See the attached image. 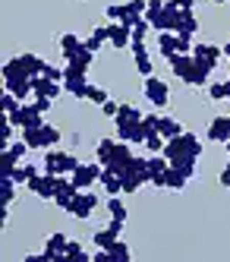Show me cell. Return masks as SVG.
<instances>
[{"label":"cell","mask_w":230,"mask_h":262,"mask_svg":"<svg viewBox=\"0 0 230 262\" xmlns=\"http://www.w3.org/2000/svg\"><path fill=\"white\" fill-rule=\"evenodd\" d=\"M167 161H170V167H177V171L186 177V180H196L199 177V155H202V139L196 136V133H186L183 136H177V139H167V145H164V152H161Z\"/></svg>","instance_id":"6da1fadb"},{"label":"cell","mask_w":230,"mask_h":262,"mask_svg":"<svg viewBox=\"0 0 230 262\" xmlns=\"http://www.w3.org/2000/svg\"><path fill=\"white\" fill-rule=\"evenodd\" d=\"M167 63H170V70L177 73V79H183L186 85H205L208 82V76H212V67H205V63H199L196 60V54H170L167 57Z\"/></svg>","instance_id":"7a4b0ae2"},{"label":"cell","mask_w":230,"mask_h":262,"mask_svg":"<svg viewBox=\"0 0 230 262\" xmlns=\"http://www.w3.org/2000/svg\"><path fill=\"white\" fill-rule=\"evenodd\" d=\"M19 133H22V139L29 142L32 152H48V148H57L60 139H63L60 126H51V123L38 126V129H19Z\"/></svg>","instance_id":"3957f363"},{"label":"cell","mask_w":230,"mask_h":262,"mask_svg":"<svg viewBox=\"0 0 230 262\" xmlns=\"http://www.w3.org/2000/svg\"><path fill=\"white\" fill-rule=\"evenodd\" d=\"M79 171V158L70 155V152H60V148H48L44 152V174H73Z\"/></svg>","instance_id":"277c9868"},{"label":"cell","mask_w":230,"mask_h":262,"mask_svg":"<svg viewBox=\"0 0 230 262\" xmlns=\"http://www.w3.org/2000/svg\"><path fill=\"white\" fill-rule=\"evenodd\" d=\"M7 120L16 123L19 129H38V126H44V114L35 107V101L32 104H22L19 111H13V114H7Z\"/></svg>","instance_id":"5b68a950"},{"label":"cell","mask_w":230,"mask_h":262,"mask_svg":"<svg viewBox=\"0 0 230 262\" xmlns=\"http://www.w3.org/2000/svg\"><path fill=\"white\" fill-rule=\"evenodd\" d=\"M129 161H132V148H129V142L117 139V142H113V148H110V155L104 158V167H107V171H113V174H123L126 167H129Z\"/></svg>","instance_id":"8992f818"},{"label":"cell","mask_w":230,"mask_h":262,"mask_svg":"<svg viewBox=\"0 0 230 262\" xmlns=\"http://www.w3.org/2000/svg\"><path fill=\"white\" fill-rule=\"evenodd\" d=\"M142 89H145L148 104H155V107H167V104H170V85H167L164 79H158V76H145Z\"/></svg>","instance_id":"52a82bcc"},{"label":"cell","mask_w":230,"mask_h":262,"mask_svg":"<svg viewBox=\"0 0 230 262\" xmlns=\"http://www.w3.org/2000/svg\"><path fill=\"white\" fill-rule=\"evenodd\" d=\"M98 205H101V202H98V196H95L91 190H79V196L73 199V205H70L66 212H70L73 218H79V221H88V218L95 215V209H98Z\"/></svg>","instance_id":"ba28073f"},{"label":"cell","mask_w":230,"mask_h":262,"mask_svg":"<svg viewBox=\"0 0 230 262\" xmlns=\"http://www.w3.org/2000/svg\"><path fill=\"white\" fill-rule=\"evenodd\" d=\"M101 174H104V164L101 161H91V164H79V171H73L70 180L79 186V190H91L95 180H101Z\"/></svg>","instance_id":"9c48e42d"},{"label":"cell","mask_w":230,"mask_h":262,"mask_svg":"<svg viewBox=\"0 0 230 262\" xmlns=\"http://www.w3.org/2000/svg\"><path fill=\"white\" fill-rule=\"evenodd\" d=\"M76 196H79V186H76L66 174H57V196H54V202L66 212L70 205H73V199H76Z\"/></svg>","instance_id":"30bf717a"},{"label":"cell","mask_w":230,"mask_h":262,"mask_svg":"<svg viewBox=\"0 0 230 262\" xmlns=\"http://www.w3.org/2000/svg\"><path fill=\"white\" fill-rule=\"evenodd\" d=\"M85 89H88V79H85V73L79 70H63V92L73 98H85Z\"/></svg>","instance_id":"8fae6325"},{"label":"cell","mask_w":230,"mask_h":262,"mask_svg":"<svg viewBox=\"0 0 230 262\" xmlns=\"http://www.w3.org/2000/svg\"><path fill=\"white\" fill-rule=\"evenodd\" d=\"M151 183H155V186H161V190H174V193H183L186 190V177L177 171V167H167V171L164 174H158V177H151Z\"/></svg>","instance_id":"7c38bea8"},{"label":"cell","mask_w":230,"mask_h":262,"mask_svg":"<svg viewBox=\"0 0 230 262\" xmlns=\"http://www.w3.org/2000/svg\"><path fill=\"white\" fill-rule=\"evenodd\" d=\"M32 92H35V98L54 101V98L63 92V82H54V79H48V76H35V79H32Z\"/></svg>","instance_id":"4fadbf2b"},{"label":"cell","mask_w":230,"mask_h":262,"mask_svg":"<svg viewBox=\"0 0 230 262\" xmlns=\"http://www.w3.org/2000/svg\"><path fill=\"white\" fill-rule=\"evenodd\" d=\"M120 177H123V193H139L145 183H151V174L139 171V167H126Z\"/></svg>","instance_id":"5bb4252c"},{"label":"cell","mask_w":230,"mask_h":262,"mask_svg":"<svg viewBox=\"0 0 230 262\" xmlns=\"http://www.w3.org/2000/svg\"><path fill=\"white\" fill-rule=\"evenodd\" d=\"M66 247H70V237H66V234H51L48 243H44L48 262H63V259H66Z\"/></svg>","instance_id":"9a60e30c"},{"label":"cell","mask_w":230,"mask_h":262,"mask_svg":"<svg viewBox=\"0 0 230 262\" xmlns=\"http://www.w3.org/2000/svg\"><path fill=\"white\" fill-rule=\"evenodd\" d=\"M193 54H196V60H199V63L212 67V70H215V67L221 63V57H224V51H221L218 45H196V51H193Z\"/></svg>","instance_id":"2e32d148"},{"label":"cell","mask_w":230,"mask_h":262,"mask_svg":"<svg viewBox=\"0 0 230 262\" xmlns=\"http://www.w3.org/2000/svg\"><path fill=\"white\" fill-rule=\"evenodd\" d=\"M91 63H95V51H88L85 45L76 51V54H70V57H66V67L70 70H79V73H88Z\"/></svg>","instance_id":"e0dca14e"},{"label":"cell","mask_w":230,"mask_h":262,"mask_svg":"<svg viewBox=\"0 0 230 262\" xmlns=\"http://www.w3.org/2000/svg\"><path fill=\"white\" fill-rule=\"evenodd\" d=\"M208 139L212 142H230V117H215L208 123Z\"/></svg>","instance_id":"ac0fdd59"},{"label":"cell","mask_w":230,"mask_h":262,"mask_svg":"<svg viewBox=\"0 0 230 262\" xmlns=\"http://www.w3.org/2000/svg\"><path fill=\"white\" fill-rule=\"evenodd\" d=\"M16 60H19V67H22L32 79H35V76H41L44 67H48V60H41L38 54H16Z\"/></svg>","instance_id":"d6986e66"},{"label":"cell","mask_w":230,"mask_h":262,"mask_svg":"<svg viewBox=\"0 0 230 262\" xmlns=\"http://www.w3.org/2000/svg\"><path fill=\"white\" fill-rule=\"evenodd\" d=\"M110 45H113V48H126V45H132V29L123 26V23H110Z\"/></svg>","instance_id":"ffe728a7"},{"label":"cell","mask_w":230,"mask_h":262,"mask_svg":"<svg viewBox=\"0 0 230 262\" xmlns=\"http://www.w3.org/2000/svg\"><path fill=\"white\" fill-rule=\"evenodd\" d=\"M158 133H161L164 139H177V136H183V133H186V126H183L177 117H161V123H158Z\"/></svg>","instance_id":"44dd1931"},{"label":"cell","mask_w":230,"mask_h":262,"mask_svg":"<svg viewBox=\"0 0 230 262\" xmlns=\"http://www.w3.org/2000/svg\"><path fill=\"white\" fill-rule=\"evenodd\" d=\"M199 32V16H196V10H183V16H180V26H177V35H193Z\"/></svg>","instance_id":"7402d4cb"},{"label":"cell","mask_w":230,"mask_h":262,"mask_svg":"<svg viewBox=\"0 0 230 262\" xmlns=\"http://www.w3.org/2000/svg\"><path fill=\"white\" fill-rule=\"evenodd\" d=\"M4 85H7V92H13L19 101H26L29 95H35V92H32V79H4Z\"/></svg>","instance_id":"603a6c76"},{"label":"cell","mask_w":230,"mask_h":262,"mask_svg":"<svg viewBox=\"0 0 230 262\" xmlns=\"http://www.w3.org/2000/svg\"><path fill=\"white\" fill-rule=\"evenodd\" d=\"M107 41H110V26H101V29H95V32H91V38L85 41V48L98 54V51H101Z\"/></svg>","instance_id":"cb8c5ba5"},{"label":"cell","mask_w":230,"mask_h":262,"mask_svg":"<svg viewBox=\"0 0 230 262\" xmlns=\"http://www.w3.org/2000/svg\"><path fill=\"white\" fill-rule=\"evenodd\" d=\"M158 48H161V54H164V60L170 57V54H177V51H180V38H177V32H161Z\"/></svg>","instance_id":"d4e9b609"},{"label":"cell","mask_w":230,"mask_h":262,"mask_svg":"<svg viewBox=\"0 0 230 262\" xmlns=\"http://www.w3.org/2000/svg\"><path fill=\"white\" fill-rule=\"evenodd\" d=\"M101 183H104V190H107L110 196H120V193H123V177L113 174V171H107V167H104V174H101Z\"/></svg>","instance_id":"484cf974"},{"label":"cell","mask_w":230,"mask_h":262,"mask_svg":"<svg viewBox=\"0 0 230 262\" xmlns=\"http://www.w3.org/2000/svg\"><path fill=\"white\" fill-rule=\"evenodd\" d=\"M16 186H19V183H16L13 177H7V174L0 177V205H13V199H16Z\"/></svg>","instance_id":"4316f807"},{"label":"cell","mask_w":230,"mask_h":262,"mask_svg":"<svg viewBox=\"0 0 230 262\" xmlns=\"http://www.w3.org/2000/svg\"><path fill=\"white\" fill-rule=\"evenodd\" d=\"M85 41H79V35H73V32H63L60 35V48H63V57H70V54H76Z\"/></svg>","instance_id":"83f0119b"},{"label":"cell","mask_w":230,"mask_h":262,"mask_svg":"<svg viewBox=\"0 0 230 262\" xmlns=\"http://www.w3.org/2000/svg\"><path fill=\"white\" fill-rule=\"evenodd\" d=\"M107 253H110V262H129L132 256H129V247L123 240H113L110 247H107Z\"/></svg>","instance_id":"f1b7e54d"},{"label":"cell","mask_w":230,"mask_h":262,"mask_svg":"<svg viewBox=\"0 0 230 262\" xmlns=\"http://www.w3.org/2000/svg\"><path fill=\"white\" fill-rule=\"evenodd\" d=\"M85 101H95V104H107L110 101V95L101 89V85H91L88 82V89H85Z\"/></svg>","instance_id":"f546056e"},{"label":"cell","mask_w":230,"mask_h":262,"mask_svg":"<svg viewBox=\"0 0 230 262\" xmlns=\"http://www.w3.org/2000/svg\"><path fill=\"white\" fill-rule=\"evenodd\" d=\"M167 167H170V161H167L164 155H151V158H148V174H151V177H158V174H164Z\"/></svg>","instance_id":"4dcf8cb0"},{"label":"cell","mask_w":230,"mask_h":262,"mask_svg":"<svg viewBox=\"0 0 230 262\" xmlns=\"http://www.w3.org/2000/svg\"><path fill=\"white\" fill-rule=\"evenodd\" d=\"M164 145H167V139L161 136V133H151V136H145V148L151 155H161L164 152Z\"/></svg>","instance_id":"1f68e13d"},{"label":"cell","mask_w":230,"mask_h":262,"mask_svg":"<svg viewBox=\"0 0 230 262\" xmlns=\"http://www.w3.org/2000/svg\"><path fill=\"white\" fill-rule=\"evenodd\" d=\"M107 212H110V218L126 221V205L120 202V196H110V199H107Z\"/></svg>","instance_id":"d6a6232c"},{"label":"cell","mask_w":230,"mask_h":262,"mask_svg":"<svg viewBox=\"0 0 230 262\" xmlns=\"http://www.w3.org/2000/svg\"><path fill=\"white\" fill-rule=\"evenodd\" d=\"M208 95H212V101L230 98V82H215V85H208Z\"/></svg>","instance_id":"836d02e7"},{"label":"cell","mask_w":230,"mask_h":262,"mask_svg":"<svg viewBox=\"0 0 230 262\" xmlns=\"http://www.w3.org/2000/svg\"><path fill=\"white\" fill-rule=\"evenodd\" d=\"M158 123H161V114H145V117H142V129H145V136L158 133Z\"/></svg>","instance_id":"e575fe53"},{"label":"cell","mask_w":230,"mask_h":262,"mask_svg":"<svg viewBox=\"0 0 230 262\" xmlns=\"http://www.w3.org/2000/svg\"><path fill=\"white\" fill-rule=\"evenodd\" d=\"M113 142H117V139H101V142H98V148H95V158H98L101 164H104V158L110 155V148H113Z\"/></svg>","instance_id":"d590c367"},{"label":"cell","mask_w":230,"mask_h":262,"mask_svg":"<svg viewBox=\"0 0 230 262\" xmlns=\"http://www.w3.org/2000/svg\"><path fill=\"white\" fill-rule=\"evenodd\" d=\"M19 107H22V101H19L13 92H7L4 95V114H13V111H19Z\"/></svg>","instance_id":"8d00e7d4"},{"label":"cell","mask_w":230,"mask_h":262,"mask_svg":"<svg viewBox=\"0 0 230 262\" xmlns=\"http://www.w3.org/2000/svg\"><path fill=\"white\" fill-rule=\"evenodd\" d=\"M129 13L132 16H148V0H129Z\"/></svg>","instance_id":"74e56055"},{"label":"cell","mask_w":230,"mask_h":262,"mask_svg":"<svg viewBox=\"0 0 230 262\" xmlns=\"http://www.w3.org/2000/svg\"><path fill=\"white\" fill-rule=\"evenodd\" d=\"M41 76H48V79H54V82H60V79H63V70H57V67H51V63H48Z\"/></svg>","instance_id":"f35d334b"},{"label":"cell","mask_w":230,"mask_h":262,"mask_svg":"<svg viewBox=\"0 0 230 262\" xmlns=\"http://www.w3.org/2000/svg\"><path fill=\"white\" fill-rule=\"evenodd\" d=\"M101 111H104V117H117L120 114V104L117 101H107V104H101Z\"/></svg>","instance_id":"ab89813d"},{"label":"cell","mask_w":230,"mask_h":262,"mask_svg":"<svg viewBox=\"0 0 230 262\" xmlns=\"http://www.w3.org/2000/svg\"><path fill=\"white\" fill-rule=\"evenodd\" d=\"M7 224H10V209H7V205H0V228H7Z\"/></svg>","instance_id":"60d3db41"},{"label":"cell","mask_w":230,"mask_h":262,"mask_svg":"<svg viewBox=\"0 0 230 262\" xmlns=\"http://www.w3.org/2000/svg\"><path fill=\"white\" fill-rule=\"evenodd\" d=\"M164 4H167V0H148V13H158V10H164Z\"/></svg>","instance_id":"b9f144b4"},{"label":"cell","mask_w":230,"mask_h":262,"mask_svg":"<svg viewBox=\"0 0 230 262\" xmlns=\"http://www.w3.org/2000/svg\"><path fill=\"white\" fill-rule=\"evenodd\" d=\"M218 180H221V186H230V164L224 167V171L218 174Z\"/></svg>","instance_id":"7bdbcfd3"},{"label":"cell","mask_w":230,"mask_h":262,"mask_svg":"<svg viewBox=\"0 0 230 262\" xmlns=\"http://www.w3.org/2000/svg\"><path fill=\"white\" fill-rule=\"evenodd\" d=\"M170 4H177L180 10H193V7H196V0H170Z\"/></svg>","instance_id":"ee69618b"},{"label":"cell","mask_w":230,"mask_h":262,"mask_svg":"<svg viewBox=\"0 0 230 262\" xmlns=\"http://www.w3.org/2000/svg\"><path fill=\"white\" fill-rule=\"evenodd\" d=\"M221 51H224V57H227V60H230V45H224V48H221Z\"/></svg>","instance_id":"f6af8a7d"},{"label":"cell","mask_w":230,"mask_h":262,"mask_svg":"<svg viewBox=\"0 0 230 262\" xmlns=\"http://www.w3.org/2000/svg\"><path fill=\"white\" fill-rule=\"evenodd\" d=\"M212 4H227V0H212Z\"/></svg>","instance_id":"bcb514c9"},{"label":"cell","mask_w":230,"mask_h":262,"mask_svg":"<svg viewBox=\"0 0 230 262\" xmlns=\"http://www.w3.org/2000/svg\"><path fill=\"white\" fill-rule=\"evenodd\" d=\"M227 82H230V79H227Z\"/></svg>","instance_id":"7dc6e473"}]
</instances>
